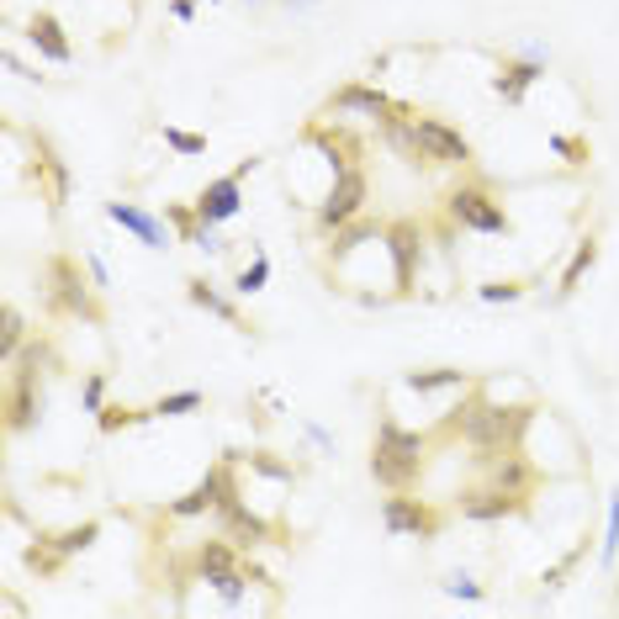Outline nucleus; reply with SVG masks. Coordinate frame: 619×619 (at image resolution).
<instances>
[{
	"label": "nucleus",
	"mask_w": 619,
	"mask_h": 619,
	"mask_svg": "<svg viewBox=\"0 0 619 619\" xmlns=\"http://www.w3.org/2000/svg\"><path fill=\"white\" fill-rule=\"evenodd\" d=\"M530 418H534V408H498V403H487L482 392H472V397L455 408L450 429L472 444V450H482V455L493 461V455H503V450L519 444V435L530 429Z\"/></svg>",
	"instance_id": "nucleus-1"
},
{
	"label": "nucleus",
	"mask_w": 619,
	"mask_h": 619,
	"mask_svg": "<svg viewBox=\"0 0 619 619\" xmlns=\"http://www.w3.org/2000/svg\"><path fill=\"white\" fill-rule=\"evenodd\" d=\"M424 450H429L424 435L397 429L392 418H382L376 424V444H371V476L382 482L386 493H408L418 472H424Z\"/></svg>",
	"instance_id": "nucleus-2"
},
{
	"label": "nucleus",
	"mask_w": 619,
	"mask_h": 619,
	"mask_svg": "<svg viewBox=\"0 0 619 619\" xmlns=\"http://www.w3.org/2000/svg\"><path fill=\"white\" fill-rule=\"evenodd\" d=\"M444 202H450V217H455L461 228H472V234H508V212H503L482 185H461V191H450Z\"/></svg>",
	"instance_id": "nucleus-3"
},
{
	"label": "nucleus",
	"mask_w": 619,
	"mask_h": 619,
	"mask_svg": "<svg viewBox=\"0 0 619 619\" xmlns=\"http://www.w3.org/2000/svg\"><path fill=\"white\" fill-rule=\"evenodd\" d=\"M360 202H365V170L350 165V170L334 176V191H328L324 206H318V223H324V228H345L354 212H360Z\"/></svg>",
	"instance_id": "nucleus-4"
},
{
	"label": "nucleus",
	"mask_w": 619,
	"mask_h": 619,
	"mask_svg": "<svg viewBox=\"0 0 619 619\" xmlns=\"http://www.w3.org/2000/svg\"><path fill=\"white\" fill-rule=\"evenodd\" d=\"M413 127H418V148H424L429 165H466V159H472V144H466L450 122L413 117Z\"/></svg>",
	"instance_id": "nucleus-5"
},
{
	"label": "nucleus",
	"mask_w": 619,
	"mask_h": 619,
	"mask_svg": "<svg viewBox=\"0 0 619 619\" xmlns=\"http://www.w3.org/2000/svg\"><path fill=\"white\" fill-rule=\"evenodd\" d=\"M37 408H43V392H37V350L27 354V365L11 376V386H5V424L22 435V429H32V418H37Z\"/></svg>",
	"instance_id": "nucleus-6"
},
{
	"label": "nucleus",
	"mask_w": 619,
	"mask_h": 619,
	"mask_svg": "<svg viewBox=\"0 0 619 619\" xmlns=\"http://www.w3.org/2000/svg\"><path fill=\"white\" fill-rule=\"evenodd\" d=\"M382 519L392 534H418V540H435V534H440V514H435L429 503L403 498V493L382 503Z\"/></svg>",
	"instance_id": "nucleus-7"
},
{
	"label": "nucleus",
	"mask_w": 619,
	"mask_h": 619,
	"mask_svg": "<svg viewBox=\"0 0 619 619\" xmlns=\"http://www.w3.org/2000/svg\"><path fill=\"white\" fill-rule=\"evenodd\" d=\"M48 286H54V296H59L64 313H80V318H101V313H95V302L86 296V286H80V266H75L69 255L48 260Z\"/></svg>",
	"instance_id": "nucleus-8"
},
{
	"label": "nucleus",
	"mask_w": 619,
	"mask_h": 619,
	"mask_svg": "<svg viewBox=\"0 0 619 619\" xmlns=\"http://www.w3.org/2000/svg\"><path fill=\"white\" fill-rule=\"evenodd\" d=\"M328 112H334V117H376L382 122V117H392L397 106H392L376 86H339L328 95Z\"/></svg>",
	"instance_id": "nucleus-9"
},
{
	"label": "nucleus",
	"mask_w": 619,
	"mask_h": 619,
	"mask_svg": "<svg viewBox=\"0 0 619 619\" xmlns=\"http://www.w3.org/2000/svg\"><path fill=\"white\" fill-rule=\"evenodd\" d=\"M466 519H482V525H493V519H508V514H519L525 508V498H514V493H503V487H472V493H461V503H455Z\"/></svg>",
	"instance_id": "nucleus-10"
},
{
	"label": "nucleus",
	"mask_w": 619,
	"mask_h": 619,
	"mask_svg": "<svg viewBox=\"0 0 619 619\" xmlns=\"http://www.w3.org/2000/svg\"><path fill=\"white\" fill-rule=\"evenodd\" d=\"M418 223H392L386 228V249H392V270H397V292L413 286V270H418Z\"/></svg>",
	"instance_id": "nucleus-11"
},
{
	"label": "nucleus",
	"mask_w": 619,
	"mask_h": 619,
	"mask_svg": "<svg viewBox=\"0 0 619 619\" xmlns=\"http://www.w3.org/2000/svg\"><path fill=\"white\" fill-rule=\"evenodd\" d=\"M487 482L503 487V493H514V498H525L534 487V466L519 450H503V455H493V466H487Z\"/></svg>",
	"instance_id": "nucleus-12"
},
{
	"label": "nucleus",
	"mask_w": 619,
	"mask_h": 619,
	"mask_svg": "<svg viewBox=\"0 0 619 619\" xmlns=\"http://www.w3.org/2000/svg\"><path fill=\"white\" fill-rule=\"evenodd\" d=\"M27 37H32V48H37L43 59H54V64L75 59V48H69V37H64V27H59V16H54V11H37V16L27 22Z\"/></svg>",
	"instance_id": "nucleus-13"
},
{
	"label": "nucleus",
	"mask_w": 619,
	"mask_h": 619,
	"mask_svg": "<svg viewBox=\"0 0 619 619\" xmlns=\"http://www.w3.org/2000/svg\"><path fill=\"white\" fill-rule=\"evenodd\" d=\"M238 185H244L238 176L212 180V185H206L202 196H196V212H202L206 223H228V217L238 212V202H244V191H238Z\"/></svg>",
	"instance_id": "nucleus-14"
},
{
	"label": "nucleus",
	"mask_w": 619,
	"mask_h": 619,
	"mask_svg": "<svg viewBox=\"0 0 619 619\" xmlns=\"http://www.w3.org/2000/svg\"><path fill=\"white\" fill-rule=\"evenodd\" d=\"M106 217H112V223H122L127 234H138V244H148V249H165V244H170L165 223H154V217H148V212H138V206L106 202Z\"/></svg>",
	"instance_id": "nucleus-15"
},
{
	"label": "nucleus",
	"mask_w": 619,
	"mask_h": 619,
	"mask_svg": "<svg viewBox=\"0 0 619 619\" xmlns=\"http://www.w3.org/2000/svg\"><path fill=\"white\" fill-rule=\"evenodd\" d=\"M217 514H223V519H228V530L234 534H244V540H249V545H260V540H270V525L266 519H255V514H249V508H244V498H223V508H217Z\"/></svg>",
	"instance_id": "nucleus-16"
},
{
	"label": "nucleus",
	"mask_w": 619,
	"mask_h": 619,
	"mask_svg": "<svg viewBox=\"0 0 619 619\" xmlns=\"http://www.w3.org/2000/svg\"><path fill=\"white\" fill-rule=\"evenodd\" d=\"M534 80H540V59L503 64V69H498V95H503V101H514V106H519V101H525V90H530Z\"/></svg>",
	"instance_id": "nucleus-17"
},
{
	"label": "nucleus",
	"mask_w": 619,
	"mask_h": 619,
	"mask_svg": "<svg viewBox=\"0 0 619 619\" xmlns=\"http://www.w3.org/2000/svg\"><path fill=\"white\" fill-rule=\"evenodd\" d=\"M598 266V238H583V244H577V249H572V266H566V275H561V296H572L577 292V286H583V275H588V270Z\"/></svg>",
	"instance_id": "nucleus-18"
},
{
	"label": "nucleus",
	"mask_w": 619,
	"mask_h": 619,
	"mask_svg": "<svg viewBox=\"0 0 619 619\" xmlns=\"http://www.w3.org/2000/svg\"><path fill=\"white\" fill-rule=\"evenodd\" d=\"M307 144L324 148V154L334 159V165H339V170H350L354 154H360V144H354V138H345V133H328V127H313V133H307Z\"/></svg>",
	"instance_id": "nucleus-19"
},
{
	"label": "nucleus",
	"mask_w": 619,
	"mask_h": 619,
	"mask_svg": "<svg viewBox=\"0 0 619 619\" xmlns=\"http://www.w3.org/2000/svg\"><path fill=\"white\" fill-rule=\"evenodd\" d=\"M202 408V392H170V397H159L154 408H148V418H185V413Z\"/></svg>",
	"instance_id": "nucleus-20"
},
{
	"label": "nucleus",
	"mask_w": 619,
	"mask_h": 619,
	"mask_svg": "<svg viewBox=\"0 0 619 619\" xmlns=\"http://www.w3.org/2000/svg\"><path fill=\"white\" fill-rule=\"evenodd\" d=\"M191 302H196V307H206V313H217L223 324H238L234 302H228V296H217L212 286H206V281H191Z\"/></svg>",
	"instance_id": "nucleus-21"
},
{
	"label": "nucleus",
	"mask_w": 619,
	"mask_h": 619,
	"mask_svg": "<svg viewBox=\"0 0 619 619\" xmlns=\"http://www.w3.org/2000/svg\"><path fill=\"white\" fill-rule=\"evenodd\" d=\"M196 566H202V572H206V583H212L217 572H228V566H234V551H228L223 540H206L202 551H196Z\"/></svg>",
	"instance_id": "nucleus-22"
},
{
	"label": "nucleus",
	"mask_w": 619,
	"mask_h": 619,
	"mask_svg": "<svg viewBox=\"0 0 619 619\" xmlns=\"http://www.w3.org/2000/svg\"><path fill=\"white\" fill-rule=\"evenodd\" d=\"M461 382H466L461 371H408L413 392H444V386H461Z\"/></svg>",
	"instance_id": "nucleus-23"
},
{
	"label": "nucleus",
	"mask_w": 619,
	"mask_h": 619,
	"mask_svg": "<svg viewBox=\"0 0 619 619\" xmlns=\"http://www.w3.org/2000/svg\"><path fill=\"white\" fill-rule=\"evenodd\" d=\"M16 345H22V313H16V307H5V334H0V360H5V365H11Z\"/></svg>",
	"instance_id": "nucleus-24"
},
{
	"label": "nucleus",
	"mask_w": 619,
	"mask_h": 619,
	"mask_svg": "<svg viewBox=\"0 0 619 619\" xmlns=\"http://www.w3.org/2000/svg\"><path fill=\"white\" fill-rule=\"evenodd\" d=\"M138 418H148V413H138V408H101V435H117V429L138 424Z\"/></svg>",
	"instance_id": "nucleus-25"
},
{
	"label": "nucleus",
	"mask_w": 619,
	"mask_h": 619,
	"mask_svg": "<svg viewBox=\"0 0 619 619\" xmlns=\"http://www.w3.org/2000/svg\"><path fill=\"white\" fill-rule=\"evenodd\" d=\"M165 144L176 148V154H202L206 138H202V133H180V127H165Z\"/></svg>",
	"instance_id": "nucleus-26"
},
{
	"label": "nucleus",
	"mask_w": 619,
	"mask_h": 619,
	"mask_svg": "<svg viewBox=\"0 0 619 619\" xmlns=\"http://www.w3.org/2000/svg\"><path fill=\"white\" fill-rule=\"evenodd\" d=\"M212 588L223 593V604H238V598H244V577L228 566V572H217V577H212Z\"/></svg>",
	"instance_id": "nucleus-27"
},
{
	"label": "nucleus",
	"mask_w": 619,
	"mask_h": 619,
	"mask_svg": "<svg viewBox=\"0 0 619 619\" xmlns=\"http://www.w3.org/2000/svg\"><path fill=\"white\" fill-rule=\"evenodd\" d=\"M266 281H270V260H266V255H260L255 266H249V270H244V275H238V292H260Z\"/></svg>",
	"instance_id": "nucleus-28"
},
{
	"label": "nucleus",
	"mask_w": 619,
	"mask_h": 619,
	"mask_svg": "<svg viewBox=\"0 0 619 619\" xmlns=\"http://www.w3.org/2000/svg\"><path fill=\"white\" fill-rule=\"evenodd\" d=\"M619 556V498L609 503V540H604V561Z\"/></svg>",
	"instance_id": "nucleus-29"
},
{
	"label": "nucleus",
	"mask_w": 619,
	"mask_h": 619,
	"mask_svg": "<svg viewBox=\"0 0 619 619\" xmlns=\"http://www.w3.org/2000/svg\"><path fill=\"white\" fill-rule=\"evenodd\" d=\"M519 292L525 286H514V281H493V286H482V302H514Z\"/></svg>",
	"instance_id": "nucleus-30"
},
{
	"label": "nucleus",
	"mask_w": 619,
	"mask_h": 619,
	"mask_svg": "<svg viewBox=\"0 0 619 619\" xmlns=\"http://www.w3.org/2000/svg\"><path fill=\"white\" fill-rule=\"evenodd\" d=\"M444 593H461V598H482V588H476L472 577H461V572H455V577L444 583Z\"/></svg>",
	"instance_id": "nucleus-31"
},
{
	"label": "nucleus",
	"mask_w": 619,
	"mask_h": 619,
	"mask_svg": "<svg viewBox=\"0 0 619 619\" xmlns=\"http://www.w3.org/2000/svg\"><path fill=\"white\" fill-rule=\"evenodd\" d=\"M101 392H106V382H101V376H90V382H86V408L90 413H101Z\"/></svg>",
	"instance_id": "nucleus-32"
}]
</instances>
